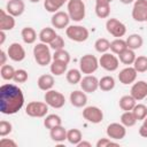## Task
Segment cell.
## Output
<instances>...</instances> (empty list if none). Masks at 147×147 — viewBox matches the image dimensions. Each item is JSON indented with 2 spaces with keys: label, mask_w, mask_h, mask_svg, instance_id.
<instances>
[{
  "label": "cell",
  "mask_w": 147,
  "mask_h": 147,
  "mask_svg": "<svg viewBox=\"0 0 147 147\" xmlns=\"http://www.w3.org/2000/svg\"><path fill=\"white\" fill-rule=\"evenodd\" d=\"M24 95L22 90L14 84L0 86V111L5 115H14L22 109Z\"/></svg>",
  "instance_id": "cell-1"
},
{
  "label": "cell",
  "mask_w": 147,
  "mask_h": 147,
  "mask_svg": "<svg viewBox=\"0 0 147 147\" xmlns=\"http://www.w3.org/2000/svg\"><path fill=\"white\" fill-rule=\"evenodd\" d=\"M33 57L40 67H45L52 63L53 55L51 53V47L48 44L45 42H38L33 47Z\"/></svg>",
  "instance_id": "cell-2"
},
{
  "label": "cell",
  "mask_w": 147,
  "mask_h": 147,
  "mask_svg": "<svg viewBox=\"0 0 147 147\" xmlns=\"http://www.w3.org/2000/svg\"><path fill=\"white\" fill-rule=\"evenodd\" d=\"M67 9H68L70 20L75 22H80L84 20L86 9L83 0H69L67 3Z\"/></svg>",
  "instance_id": "cell-3"
},
{
  "label": "cell",
  "mask_w": 147,
  "mask_h": 147,
  "mask_svg": "<svg viewBox=\"0 0 147 147\" xmlns=\"http://www.w3.org/2000/svg\"><path fill=\"white\" fill-rule=\"evenodd\" d=\"M65 34L72 41L83 42V41L87 40V38L90 36V32L83 25H69L65 29Z\"/></svg>",
  "instance_id": "cell-4"
},
{
  "label": "cell",
  "mask_w": 147,
  "mask_h": 147,
  "mask_svg": "<svg viewBox=\"0 0 147 147\" xmlns=\"http://www.w3.org/2000/svg\"><path fill=\"white\" fill-rule=\"evenodd\" d=\"M99 68V60L92 54H85L79 59V70L82 74L92 75Z\"/></svg>",
  "instance_id": "cell-5"
},
{
  "label": "cell",
  "mask_w": 147,
  "mask_h": 147,
  "mask_svg": "<svg viewBox=\"0 0 147 147\" xmlns=\"http://www.w3.org/2000/svg\"><path fill=\"white\" fill-rule=\"evenodd\" d=\"M48 105L41 101H31L25 107V114L30 117H45L48 113Z\"/></svg>",
  "instance_id": "cell-6"
},
{
  "label": "cell",
  "mask_w": 147,
  "mask_h": 147,
  "mask_svg": "<svg viewBox=\"0 0 147 147\" xmlns=\"http://www.w3.org/2000/svg\"><path fill=\"white\" fill-rule=\"evenodd\" d=\"M44 100H45V102L49 107L55 108V109H60V108H62L65 105V98H64V95L61 92L55 91V90L46 91L45 92V95H44Z\"/></svg>",
  "instance_id": "cell-7"
},
{
  "label": "cell",
  "mask_w": 147,
  "mask_h": 147,
  "mask_svg": "<svg viewBox=\"0 0 147 147\" xmlns=\"http://www.w3.org/2000/svg\"><path fill=\"white\" fill-rule=\"evenodd\" d=\"M99 65L106 71H115L118 69L119 59L114 53H103L99 59Z\"/></svg>",
  "instance_id": "cell-8"
},
{
  "label": "cell",
  "mask_w": 147,
  "mask_h": 147,
  "mask_svg": "<svg viewBox=\"0 0 147 147\" xmlns=\"http://www.w3.org/2000/svg\"><path fill=\"white\" fill-rule=\"evenodd\" d=\"M106 29L108 33L114 36L115 38H122L126 33V26L123 22L117 18H108L106 22Z\"/></svg>",
  "instance_id": "cell-9"
},
{
  "label": "cell",
  "mask_w": 147,
  "mask_h": 147,
  "mask_svg": "<svg viewBox=\"0 0 147 147\" xmlns=\"http://www.w3.org/2000/svg\"><path fill=\"white\" fill-rule=\"evenodd\" d=\"M83 117L92 124H99L103 119V111L96 106H88L83 109Z\"/></svg>",
  "instance_id": "cell-10"
},
{
  "label": "cell",
  "mask_w": 147,
  "mask_h": 147,
  "mask_svg": "<svg viewBox=\"0 0 147 147\" xmlns=\"http://www.w3.org/2000/svg\"><path fill=\"white\" fill-rule=\"evenodd\" d=\"M147 17V0H136L132 7V18L136 22H146Z\"/></svg>",
  "instance_id": "cell-11"
},
{
  "label": "cell",
  "mask_w": 147,
  "mask_h": 147,
  "mask_svg": "<svg viewBox=\"0 0 147 147\" xmlns=\"http://www.w3.org/2000/svg\"><path fill=\"white\" fill-rule=\"evenodd\" d=\"M106 133L113 140H122L126 136V127L122 123H110L107 126Z\"/></svg>",
  "instance_id": "cell-12"
},
{
  "label": "cell",
  "mask_w": 147,
  "mask_h": 147,
  "mask_svg": "<svg viewBox=\"0 0 147 147\" xmlns=\"http://www.w3.org/2000/svg\"><path fill=\"white\" fill-rule=\"evenodd\" d=\"M69 22H70V16L68 13L59 10L56 13H53V16L51 18V23L52 26L55 29H67L69 26Z\"/></svg>",
  "instance_id": "cell-13"
},
{
  "label": "cell",
  "mask_w": 147,
  "mask_h": 147,
  "mask_svg": "<svg viewBox=\"0 0 147 147\" xmlns=\"http://www.w3.org/2000/svg\"><path fill=\"white\" fill-rule=\"evenodd\" d=\"M8 57L14 62H21L25 59V49L18 42H13L9 45L7 49Z\"/></svg>",
  "instance_id": "cell-14"
},
{
  "label": "cell",
  "mask_w": 147,
  "mask_h": 147,
  "mask_svg": "<svg viewBox=\"0 0 147 147\" xmlns=\"http://www.w3.org/2000/svg\"><path fill=\"white\" fill-rule=\"evenodd\" d=\"M79 84L85 93H94L99 88V79L93 75H86L82 78Z\"/></svg>",
  "instance_id": "cell-15"
},
{
  "label": "cell",
  "mask_w": 147,
  "mask_h": 147,
  "mask_svg": "<svg viewBox=\"0 0 147 147\" xmlns=\"http://www.w3.org/2000/svg\"><path fill=\"white\" fill-rule=\"evenodd\" d=\"M130 94L137 100L141 101L147 96V82L145 80H138L134 82L133 85L131 86Z\"/></svg>",
  "instance_id": "cell-16"
},
{
  "label": "cell",
  "mask_w": 147,
  "mask_h": 147,
  "mask_svg": "<svg viewBox=\"0 0 147 147\" xmlns=\"http://www.w3.org/2000/svg\"><path fill=\"white\" fill-rule=\"evenodd\" d=\"M137 70L133 68V67H126L124 69H122L118 74V80L119 83H122L123 85H130L132 83L136 82L137 79Z\"/></svg>",
  "instance_id": "cell-17"
},
{
  "label": "cell",
  "mask_w": 147,
  "mask_h": 147,
  "mask_svg": "<svg viewBox=\"0 0 147 147\" xmlns=\"http://www.w3.org/2000/svg\"><path fill=\"white\" fill-rule=\"evenodd\" d=\"M25 10V3L23 0H8L6 5V11L14 17L21 16Z\"/></svg>",
  "instance_id": "cell-18"
},
{
  "label": "cell",
  "mask_w": 147,
  "mask_h": 147,
  "mask_svg": "<svg viewBox=\"0 0 147 147\" xmlns=\"http://www.w3.org/2000/svg\"><path fill=\"white\" fill-rule=\"evenodd\" d=\"M69 100H70V102L74 107L82 108V107H85L86 103H87V95L83 90L82 91L76 90V91H72L70 93Z\"/></svg>",
  "instance_id": "cell-19"
},
{
  "label": "cell",
  "mask_w": 147,
  "mask_h": 147,
  "mask_svg": "<svg viewBox=\"0 0 147 147\" xmlns=\"http://www.w3.org/2000/svg\"><path fill=\"white\" fill-rule=\"evenodd\" d=\"M15 26V17L8 14L6 10H0V30L2 31H10Z\"/></svg>",
  "instance_id": "cell-20"
},
{
  "label": "cell",
  "mask_w": 147,
  "mask_h": 147,
  "mask_svg": "<svg viewBox=\"0 0 147 147\" xmlns=\"http://www.w3.org/2000/svg\"><path fill=\"white\" fill-rule=\"evenodd\" d=\"M54 75H49V74H45V75H41L39 78H38V82H37V85L38 87L41 90V91H49L53 88L54 86Z\"/></svg>",
  "instance_id": "cell-21"
},
{
  "label": "cell",
  "mask_w": 147,
  "mask_h": 147,
  "mask_svg": "<svg viewBox=\"0 0 147 147\" xmlns=\"http://www.w3.org/2000/svg\"><path fill=\"white\" fill-rule=\"evenodd\" d=\"M95 15L99 18H107L110 14V3L101 1V0H95Z\"/></svg>",
  "instance_id": "cell-22"
},
{
  "label": "cell",
  "mask_w": 147,
  "mask_h": 147,
  "mask_svg": "<svg viewBox=\"0 0 147 147\" xmlns=\"http://www.w3.org/2000/svg\"><path fill=\"white\" fill-rule=\"evenodd\" d=\"M49 137L55 142H62L67 140V130L62 125L55 126L52 130H49Z\"/></svg>",
  "instance_id": "cell-23"
},
{
  "label": "cell",
  "mask_w": 147,
  "mask_h": 147,
  "mask_svg": "<svg viewBox=\"0 0 147 147\" xmlns=\"http://www.w3.org/2000/svg\"><path fill=\"white\" fill-rule=\"evenodd\" d=\"M56 36H57V33L55 32V30L53 28H44L39 32L38 38H39L40 42H45V44L49 45L56 38Z\"/></svg>",
  "instance_id": "cell-24"
},
{
  "label": "cell",
  "mask_w": 147,
  "mask_h": 147,
  "mask_svg": "<svg viewBox=\"0 0 147 147\" xmlns=\"http://www.w3.org/2000/svg\"><path fill=\"white\" fill-rule=\"evenodd\" d=\"M67 68H68V63L59 60H53L49 65V70L54 76H62L63 74L67 72Z\"/></svg>",
  "instance_id": "cell-25"
},
{
  "label": "cell",
  "mask_w": 147,
  "mask_h": 147,
  "mask_svg": "<svg viewBox=\"0 0 147 147\" xmlns=\"http://www.w3.org/2000/svg\"><path fill=\"white\" fill-rule=\"evenodd\" d=\"M118 105H119V108L123 111H131L134 108V106L137 105V100L131 94L130 95H123L119 99Z\"/></svg>",
  "instance_id": "cell-26"
},
{
  "label": "cell",
  "mask_w": 147,
  "mask_h": 147,
  "mask_svg": "<svg viewBox=\"0 0 147 147\" xmlns=\"http://www.w3.org/2000/svg\"><path fill=\"white\" fill-rule=\"evenodd\" d=\"M125 40H126V44H127V48H131V49H133V51L139 49V48L142 46V44H144L142 37H141L140 34H138V33H132V34H130Z\"/></svg>",
  "instance_id": "cell-27"
},
{
  "label": "cell",
  "mask_w": 147,
  "mask_h": 147,
  "mask_svg": "<svg viewBox=\"0 0 147 147\" xmlns=\"http://www.w3.org/2000/svg\"><path fill=\"white\" fill-rule=\"evenodd\" d=\"M21 37L25 44H33L37 40V32L31 26H25L21 31Z\"/></svg>",
  "instance_id": "cell-28"
},
{
  "label": "cell",
  "mask_w": 147,
  "mask_h": 147,
  "mask_svg": "<svg viewBox=\"0 0 147 147\" xmlns=\"http://www.w3.org/2000/svg\"><path fill=\"white\" fill-rule=\"evenodd\" d=\"M137 55L134 53L133 49L131 48H126L125 51H123L121 54H118V59H119V62H122L123 64L125 65H130V64H133L134 60H136Z\"/></svg>",
  "instance_id": "cell-29"
},
{
  "label": "cell",
  "mask_w": 147,
  "mask_h": 147,
  "mask_svg": "<svg viewBox=\"0 0 147 147\" xmlns=\"http://www.w3.org/2000/svg\"><path fill=\"white\" fill-rule=\"evenodd\" d=\"M127 48V44L126 40L122 39V38H116L113 41H110V51L111 53H114L115 55L121 54L123 51H125Z\"/></svg>",
  "instance_id": "cell-30"
},
{
  "label": "cell",
  "mask_w": 147,
  "mask_h": 147,
  "mask_svg": "<svg viewBox=\"0 0 147 147\" xmlns=\"http://www.w3.org/2000/svg\"><path fill=\"white\" fill-rule=\"evenodd\" d=\"M59 125H62V119L59 115L56 114H49V115H46L45 116V119H44V126L48 130H52L53 127L55 126H59Z\"/></svg>",
  "instance_id": "cell-31"
},
{
  "label": "cell",
  "mask_w": 147,
  "mask_h": 147,
  "mask_svg": "<svg viewBox=\"0 0 147 147\" xmlns=\"http://www.w3.org/2000/svg\"><path fill=\"white\" fill-rule=\"evenodd\" d=\"M115 79L113 76H103L99 79V88L103 92H109L115 87Z\"/></svg>",
  "instance_id": "cell-32"
},
{
  "label": "cell",
  "mask_w": 147,
  "mask_h": 147,
  "mask_svg": "<svg viewBox=\"0 0 147 147\" xmlns=\"http://www.w3.org/2000/svg\"><path fill=\"white\" fill-rule=\"evenodd\" d=\"M68 1L69 0H45L44 7L49 13H56L64 3H68Z\"/></svg>",
  "instance_id": "cell-33"
},
{
  "label": "cell",
  "mask_w": 147,
  "mask_h": 147,
  "mask_svg": "<svg viewBox=\"0 0 147 147\" xmlns=\"http://www.w3.org/2000/svg\"><path fill=\"white\" fill-rule=\"evenodd\" d=\"M67 140L69 144L77 146L80 140H83V133L78 129H70L67 131Z\"/></svg>",
  "instance_id": "cell-34"
},
{
  "label": "cell",
  "mask_w": 147,
  "mask_h": 147,
  "mask_svg": "<svg viewBox=\"0 0 147 147\" xmlns=\"http://www.w3.org/2000/svg\"><path fill=\"white\" fill-rule=\"evenodd\" d=\"M65 78H67V82L71 85H76L78 83H80L82 80V71L79 69H70L67 71L65 74Z\"/></svg>",
  "instance_id": "cell-35"
},
{
  "label": "cell",
  "mask_w": 147,
  "mask_h": 147,
  "mask_svg": "<svg viewBox=\"0 0 147 147\" xmlns=\"http://www.w3.org/2000/svg\"><path fill=\"white\" fill-rule=\"evenodd\" d=\"M94 48L98 53H101V54L107 53L110 49V41L106 38H99L94 42Z\"/></svg>",
  "instance_id": "cell-36"
},
{
  "label": "cell",
  "mask_w": 147,
  "mask_h": 147,
  "mask_svg": "<svg viewBox=\"0 0 147 147\" xmlns=\"http://www.w3.org/2000/svg\"><path fill=\"white\" fill-rule=\"evenodd\" d=\"M121 123L125 126V127H131L137 123V118L133 115L132 110L131 111H124L121 116Z\"/></svg>",
  "instance_id": "cell-37"
},
{
  "label": "cell",
  "mask_w": 147,
  "mask_h": 147,
  "mask_svg": "<svg viewBox=\"0 0 147 147\" xmlns=\"http://www.w3.org/2000/svg\"><path fill=\"white\" fill-rule=\"evenodd\" d=\"M15 69L13 65H9V64H3L1 65L0 68V76L3 80H11L14 78V75H15Z\"/></svg>",
  "instance_id": "cell-38"
},
{
  "label": "cell",
  "mask_w": 147,
  "mask_h": 147,
  "mask_svg": "<svg viewBox=\"0 0 147 147\" xmlns=\"http://www.w3.org/2000/svg\"><path fill=\"white\" fill-rule=\"evenodd\" d=\"M133 68L137 70V72H146L147 71V56L145 55L137 56L133 62Z\"/></svg>",
  "instance_id": "cell-39"
},
{
  "label": "cell",
  "mask_w": 147,
  "mask_h": 147,
  "mask_svg": "<svg viewBox=\"0 0 147 147\" xmlns=\"http://www.w3.org/2000/svg\"><path fill=\"white\" fill-rule=\"evenodd\" d=\"M132 113L136 116L137 121H144V118L147 116V106L142 103H137L132 109Z\"/></svg>",
  "instance_id": "cell-40"
},
{
  "label": "cell",
  "mask_w": 147,
  "mask_h": 147,
  "mask_svg": "<svg viewBox=\"0 0 147 147\" xmlns=\"http://www.w3.org/2000/svg\"><path fill=\"white\" fill-rule=\"evenodd\" d=\"M53 60H59V61H62V62H65V63L69 64V62H70V54L64 48L63 49H59V51H54Z\"/></svg>",
  "instance_id": "cell-41"
},
{
  "label": "cell",
  "mask_w": 147,
  "mask_h": 147,
  "mask_svg": "<svg viewBox=\"0 0 147 147\" xmlns=\"http://www.w3.org/2000/svg\"><path fill=\"white\" fill-rule=\"evenodd\" d=\"M29 78V75H28V71L24 70V69H17L15 71V75H14V78L13 80L15 83H25Z\"/></svg>",
  "instance_id": "cell-42"
},
{
  "label": "cell",
  "mask_w": 147,
  "mask_h": 147,
  "mask_svg": "<svg viewBox=\"0 0 147 147\" xmlns=\"http://www.w3.org/2000/svg\"><path fill=\"white\" fill-rule=\"evenodd\" d=\"M13 131V125L8 121H1L0 122V137H6Z\"/></svg>",
  "instance_id": "cell-43"
},
{
  "label": "cell",
  "mask_w": 147,
  "mask_h": 147,
  "mask_svg": "<svg viewBox=\"0 0 147 147\" xmlns=\"http://www.w3.org/2000/svg\"><path fill=\"white\" fill-rule=\"evenodd\" d=\"M49 47L53 51H59V49H63L64 48V39L61 37V36H56V38L49 44Z\"/></svg>",
  "instance_id": "cell-44"
},
{
  "label": "cell",
  "mask_w": 147,
  "mask_h": 147,
  "mask_svg": "<svg viewBox=\"0 0 147 147\" xmlns=\"http://www.w3.org/2000/svg\"><path fill=\"white\" fill-rule=\"evenodd\" d=\"M95 146L96 147H109V146H118V144L110 138H101L96 141Z\"/></svg>",
  "instance_id": "cell-45"
},
{
  "label": "cell",
  "mask_w": 147,
  "mask_h": 147,
  "mask_svg": "<svg viewBox=\"0 0 147 147\" xmlns=\"http://www.w3.org/2000/svg\"><path fill=\"white\" fill-rule=\"evenodd\" d=\"M0 145L1 146H11V147H16L17 146V144L14 141V140H11V139H8V138H3L2 137V139L0 140Z\"/></svg>",
  "instance_id": "cell-46"
},
{
  "label": "cell",
  "mask_w": 147,
  "mask_h": 147,
  "mask_svg": "<svg viewBox=\"0 0 147 147\" xmlns=\"http://www.w3.org/2000/svg\"><path fill=\"white\" fill-rule=\"evenodd\" d=\"M8 59V54L5 52V51H0V65H3L6 64V61Z\"/></svg>",
  "instance_id": "cell-47"
},
{
  "label": "cell",
  "mask_w": 147,
  "mask_h": 147,
  "mask_svg": "<svg viewBox=\"0 0 147 147\" xmlns=\"http://www.w3.org/2000/svg\"><path fill=\"white\" fill-rule=\"evenodd\" d=\"M139 134H140L141 137H144V138H147V127L144 126V125H141V126L139 127Z\"/></svg>",
  "instance_id": "cell-48"
},
{
  "label": "cell",
  "mask_w": 147,
  "mask_h": 147,
  "mask_svg": "<svg viewBox=\"0 0 147 147\" xmlns=\"http://www.w3.org/2000/svg\"><path fill=\"white\" fill-rule=\"evenodd\" d=\"M77 147H92V145H91V142H88V141H85V140H80V141L78 142Z\"/></svg>",
  "instance_id": "cell-49"
},
{
  "label": "cell",
  "mask_w": 147,
  "mask_h": 147,
  "mask_svg": "<svg viewBox=\"0 0 147 147\" xmlns=\"http://www.w3.org/2000/svg\"><path fill=\"white\" fill-rule=\"evenodd\" d=\"M5 40H6V31L0 30V45H3Z\"/></svg>",
  "instance_id": "cell-50"
},
{
  "label": "cell",
  "mask_w": 147,
  "mask_h": 147,
  "mask_svg": "<svg viewBox=\"0 0 147 147\" xmlns=\"http://www.w3.org/2000/svg\"><path fill=\"white\" fill-rule=\"evenodd\" d=\"M122 3H124V5H129V3H132V2H134L136 0H119Z\"/></svg>",
  "instance_id": "cell-51"
},
{
  "label": "cell",
  "mask_w": 147,
  "mask_h": 147,
  "mask_svg": "<svg viewBox=\"0 0 147 147\" xmlns=\"http://www.w3.org/2000/svg\"><path fill=\"white\" fill-rule=\"evenodd\" d=\"M142 125H144V126H146V127H147V116H146V117H145V118H144V121H142Z\"/></svg>",
  "instance_id": "cell-52"
},
{
  "label": "cell",
  "mask_w": 147,
  "mask_h": 147,
  "mask_svg": "<svg viewBox=\"0 0 147 147\" xmlns=\"http://www.w3.org/2000/svg\"><path fill=\"white\" fill-rule=\"evenodd\" d=\"M30 2H32V3H37V2H39L40 0H29Z\"/></svg>",
  "instance_id": "cell-53"
},
{
  "label": "cell",
  "mask_w": 147,
  "mask_h": 147,
  "mask_svg": "<svg viewBox=\"0 0 147 147\" xmlns=\"http://www.w3.org/2000/svg\"><path fill=\"white\" fill-rule=\"evenodd\" d=\"M101 1H105V2H108V3H110V2H113L114 0H101Z\"/></svg>",
  "instance_id": "cell-54"
},
{
  "label": "cell",
  "mask_w": 147,
  "mask_h": 147,
  "mask_svg": "<svg viewBox=\"0 0 147 147\" xmlns=\"http://www.w3.org/2000/svg\"><path fill=\"white\" fill-rule=\"evenodd\" d=\"M146 22H147V17H146Z\"/></svg>",
  "instance_id": "cell-55"
}]
</instances>
